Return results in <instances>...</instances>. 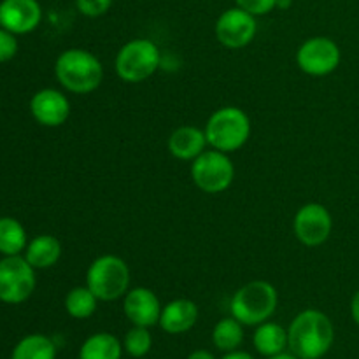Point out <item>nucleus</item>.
<instances>
[{"mask_svg": "<svg viewBox=\"0 0 359 359\" xmlns=\"http://www.w3.org/2000/svg\"><path fill=\"white\" fill-rule=\"evenodd\" d=\"M351 316H353L354 323L359 326V290L354 293L353 300H351Z\"/></svg>", "mask_w": 359, "mask_h": 359, "instance_id": "28", "label": "nucleus"}, {"mask_svg": "<svg viewBox=\"0 0 359 359\" xmlns=\"http://www.w3.org/2000/svg\"><path fill=\"white\" fill-rule=\"evenodd\" d=\"M251 130V119L248 112L241 107L226 105L210 114L203 132L209 147L230 154L248 144Z\"/></svg>", "mask_w": 359, "mask_h": 359, "instance_id": "3", "label": "nucleus"}, {"mask_svg": "<svg viewBox=\"0 0 359 359\" xmlns=\"http://www.w3.org/2000/svg\"><path fill=\"white\" fill-rule=\"evenodd\" d=\"M212 342L221 353L237 351L244 342V325L231 316L216 323L212 330Z\"/></svg>", "mask_w": 359, "mask_h": 359, "instance_id": "20", "label": "nucleus"}, {"mask_svg": "<svg viewBox=\"0 0 359 359\" xmlns=\"http://www.w3.org/2000/svg\"><path fill=\"white\" fill-rule=\"evenodd\" d=\"M342 53L339 44L330 37H311L298 48L297 63L302 72L312 77H325L335 72Z\"/></svg>", "mask_w": 359, "mask_h": 359, "instance_id": "9", "label": "nucleus"}, {"mask_svg": "<svg viewBox=\"0 0 359 359\" xmlns=\"http://www.w3.org/2000/svg\"><path fill=\"white\" fill-rule=\"evenodd\" d=\"M221 359H255L249 353L245 351H231V353H226Z\"/></svg>", "mask_w": 359, "mask_h": 359, "instance_id": "29", "label": "nucleus"}, {"mask_svg": "<svg viewBox=\"0 0 359 359\" xmlns=\"http://www.w3.org/2000/svg\"><path fill=\"white\" fill-rule=\"evenodd\" d=\"M168 151L174 158L182 161H193L207 149L205 132L196 126H179L168 137Z\"/></svg>", "mask_w": 359, "mask_h": 359, "instance_id": "16", "label": "nucleus"}, {"mask_svg": "<svg viewBox=\"0 0 359 359\" xmlns=\"http://www.w3.org/2000/svg\"><path fill=\"white\" fill-rule=\"evenodd\" d=\"M291 4H293V0H277L279 9H287V7H291Z\"/></svg>", "mask_w": 359, "mask_h": 359, "instance_id": "32", "label": "nucleus"}, {"mask_svg": "<svg viewBox=\"0 0 359 359\" xmlns=\"http://www.w3.org/2000/svg\"><path fill=\"white\" fill-rule=\"evenodd\" d=\"M98 302L100 300L95 297L93 291L86 284L84 286H76L67 293L65 311L74 319H88L97 312Z\"/></svg>", "mask_w": 359, "mask_h": 359, "instance_id": "23", "label": "nucleus"}, {"mask_svg": "<svg viewBox=\"0 0 359 359\" xmlns=\"http://www.w3.org/2000/svg\"><path fill=\"white\" fill-rule=\"evenodd\" d=\"M86 286L100 302H114L125 297L130 287V269L116 255L98 256L86 272Z\"/></svg>", "mask_w": 359, "mask_h": 359, "instance_id": "6", "label": "nucleus"}, {"mask_svg": "<svg viewBox=\"0 0 359 359\" xmlns=\"http://www.w3.org/2000/svg\"><path fill=\"white\" fill-rule=\"evenodd\" d=\"M42 20L41 4L37 0H2L0 2V27L11 34H30Z\"/></svg>", "mask_w": 359, "mask_h": 359, "instance_id": "13", "label": "nucleus"}, {"mask_svg": "<svg viewBox=\"0 0 359 359\" xmlns=\"http://www.w3.org/2000/svg\"><path fill=\"white\" fill-rule=\"evenodd\" d=\"M191 179L200 191L209 195L226 191L235 179L233 161L226 153L210 147L191 161Z\"/></svg>", "mask_w": 359, "mask_h": 359, "instance_id": "7", "label": "nucleus"}, {"mask_svg": "<svg viewBox=\"0 0 359 359\" xmlns=\"http://www.w3.org/2000/svg\"><path fill=\"white\" fill-rule=\"evenodd\" d=\"M123 342L111 333H95L88 337L79 349V359H121Z\"/></svg>", "mask_w": 359, "mask_h": 359, "instance_id": "19", "label": "nucleus"}, {"mask_svg": "<svg viewBox=\"0 0 359 359\" xmlns=\"http://www.w3.org/2000/svg\"><path fill=\"white\" fill-rule=\"evenodd\" d=\"M266 359H300L298 356H294L293 353H286V351H284V353H279V354H276V356H270V358H266Z\"/></svg>", "mask_w": 359, "mask_h": 359, "instance_id": "31", "label": "nucleus"}, {"mask_svg": "<svg viewBox=\"0 0 359 359\" xmlns=\"http://www.w3.org/2000/svg\"><path fill=\"white\" fill-rule=\"evenodd\" d=\"M55 76L67 91L88 95L104 81L102 62L88 49L70 48L60 53L55 63Z\"/></svg>", "mask_w": 359, "mask_h": 359, "instance_id": "2", "label": "nucleus"}, {"mask_svg": "<svg viewBox=\"0 0 359 359\" xmlns=\"http://www.w3.org/2000/svg\"><path fill=\"white\" fill-rule=\"evenodd\" d=\"M161 65V51L149 39H132L119 48L114 60L116 74L130 84L142 83L156 74Z\"/></svg>", "mask_w": 359, "mask_h": 359, "instance_id": "5", "label": "nucleus"}, {"mask_svg": "<svg viewBox=\"0 0 359 359\" xmlns=\"http://www.w3.org/2000/svg\"><path fill=\"white\" fill-rule=\"evenodd\" d=\"M28 245L23 224L14 217H0V252L4 256H18Z\"/></svg>", "mask_w": 359, "mask_h": 359, "instance_id": "21", "label": "nucleus"}, {"mask_svg": "<svg viewBox=\"0 0 359 359\" xmlns=\"http://www.w3.org/2000/svg\"><path fill=\"white\" fill-rule=\"evenodd\" d=\"M11 359H56V346L49 337L34 333L18 342Z\"/></svg>", "mask_w": 359, "mask_h": 359, "instance_id": "22", "label": "nucleus"}, {"mask_svg": "<svg viewBox=\"0 0 359 359\" xmlns=\"http://www.w3.org/2000/svg\"><path fill=\"white\" fill-rule=\"evenodd\" d=\"M18 53V41L14 34L0 27V63L9 62Z\"/></svg>", "mask_w": 359, "mask_h": 359, "instance_id": "27", "label": "nucleus"}, {"mask_svg": "<svg viewBox=\"0 0 359 359\" xmlns=\"http://www.w3.org/2000/svg\"><path fill=\"white\" fill-rule=\"evenodd\" d=\"M112 6V0H76V7L83 16L98 18L104 16Z\"/></svg>", "mask_w": 359, "mask_h": 359, "instance_id": "25", "label": "nucleus"}, {"mask_svg": "<svg viewBox=\"0 0 359 359\" xmlns=\"http://www.w3.org/2000/svg\"><path fill=\"white\" fill-rule=\"evenodd\" d=\"M62 256V244L53 235H39L28 242L25 249V258L35 270L51 269Z\"/></svg>", "mask_w": 359, "mask_h": 359, "instance_id": "17", "label": "nucleus"}, {"mask_svg": "<svg viewBox=\"0 0 359 359\" xmlns=\"http://www.w3.org/2000/svg\"><path fill=\"white\" fill-rule=\"evenodd\" d=\"M30 112L39 125L56 128L69 119L70 102L62 91L55 88H44L32 97Z\"/></svg>", "mask_w": 359, "mask_h": 359, "instance_id": "14", "label": "nucleus"}, {"mask_svg": "<svg viewBox=\"0 0 359 359\" xmlns=\"http://www.w3.org/2000/svg\"><path fill=\"white\" fill-rule=\"evenodd\" d=\"M198 321V307L189 298H177L172 300L161 309L160 323L163 332L168 335H182L189 332Z\"/></svg>", "mask_w": 359, "mask_h": 359, "instance_id": "15", "label": "nucleus"}, {"mask_svg": "<svg viewBox=\"0 0 359 359\" xmlns=\"http://www.w3.org/2000/svg\"><path fill=\"white\" fill-rule=\"evenodd\" d=\"M335 342V326L321 311L307 309L287 328V349L300 359H321Z\"/></svg>", "mask_w": 359, "mask_h": 359, "instance_id": "1", "label": "nucleus"}, {"mask_svg": "<svg viewBox=\"0 0 359 359\" xmlns=\"http://www.w3.org/2000/svg\"><path fill=\"white\" fill-rule=\"evenodd\" d=\"M235 4L252 16H263L277 7V0H235Z\"/></svg>", "mask_w": 359, "mask_h": 359, "instance_id": "26", "label": "nucleus"}, {"mask_svg": "<svg viewBox=\"0 0 359 359\" xmlns=\"http://www.w3.org/2000/svg\"><path fill=\"white\" fill-rule=\"evenodd\" d=\"M161 309L163 307L160 304V298L149 287H133L123 297V312L133 326L151 328V326L158 325Z\"/></svg>", "mask_w": 359, "mask_h": 359, "instance_id": "12", "label": "nucleus"}, {"mask_svg": "<svg viewBox=\"0 0 359 359\" xmlns=\"http://www.w3.org/2000/svg\"><path fill=\"white\" fill-rule=\"evenodd\" d=\"M333 230V217L323 203H305L297 210L293 219L294 237L307 248L325 244Z\"/></svg>", "mask_w": 359, "mask_h": 359, "instance_id": "10", "label": "nucleus"}, {"mask_svg": "<svg viewBox=\"0 0 359 359\" xmlns=\"http://www.w3.org/2000/svg\"><path fill=\"white\" fill-rule=\"evenodd\" d=\"M35 290V269L27 258L6 256L0 259V302L18 305L27 302Z\"/></svg>", "mask_w": 359, "mask_h": 359, "instance_id": "8", "label": "nucleus"}, {"mask_svg": "<svg viewBox=\"0 0 359 359\" xmlns=\"http://www.w3.org/2000/svg\"><path fill=\"white\" fill-rule=\"evenodd\" d=\"M216 39L228 49H241L251 44L258 32L256 16L241 7L226 9L216 21Z\"/></svg>", "mask_w": 359, "mask_h": 359, "instance_id": "11", "label": "nucleus"}, {"mask_svg": "<svg viewBox=\"0 0 359 359\" xmlns=\"http://www.w3.org/2000/svg\"><path fill=\"white\" fill-rule=\"evenodd\" d=\"M188 359H216V358H214L209 351L198 349V351H193V353L188 356Z\"/></svg>", "mask_w": 359, "mask_h": 359, "instance_id": "30", "label": "nucleus"}, {"mask_svg": "<svg viewBox=\"0 0 359 359\" xmlns=\"http://www.w3.org/2000/svg\"><path fill=\"white\" fill-rule=\"evenodd\" d=\"M279 293L266 280H251L244 284L230 302V312L244 326H258L269 321L277 311Z\"/></svg>", "mask_w": 359, "mask_h": 359, "instance_id": "4", "label": "nucleus"}, {"mask_svg": "<svg viewBox=\"0 0 359 359\" xmlns=\"http://www.w3.org/2000/svg\"><path fill=\"white\" fill-rule=\"evenodd\" d=\"M151 347H153V335L149 328L144 326H132L123 340V349L132 358H144L149 354Z\"/></svg>", "mask_w": 359, "mask_h": 359, "instance_id": "24", "label": "nucleus"}, {"mask_svg": "<svg viewBox=\"0 0 359 359\" xmlns=\"http://www.w3.org/2000/svg\"><path fill=\"white\" fill-rule=\"evenodd\" d=\"M252 344L262 356H276V354L284 353L287 349V330H284L277 323L265 321L256 326Z\"/></svg>", "mask_w": 359, "mask_h": 359, "instance_id": "18", "label": "nucleus"}]
</instances>
